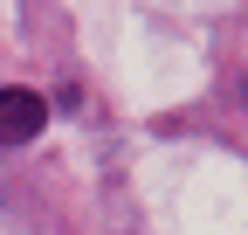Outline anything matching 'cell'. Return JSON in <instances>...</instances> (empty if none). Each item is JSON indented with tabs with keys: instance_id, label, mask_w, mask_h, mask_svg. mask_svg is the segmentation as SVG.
Segmentation results:
<instances>
[{
	"instance_id": "obj_1",
	"label": "cell",
	"mask_w": 248,
	"mask_h": 235,
	"mask_svg": "<svg viewBox=\"0 0 248 235\" xmlns=\"http://www.w3.org/2000/svg\"><path fill=\"white\" fill-rule=\"evenodd\" d=\"M48 125V104L35 90H0V145H28V138H42Z\"/></svg>"
},
{
	"instance_id": "obj_2",
	"label": "cell",
	"mask_w": 248,
	"mask_h": 235,
	"mask_svg": "<svg viewBox=\"0 0 248 235\" xmlns=\"http://www.w3.org/2000/svg\"><path fill=\"white\" fill-rule=\"evenodd\" d=\"M241 97H248V83H241Z\"/></svg>"
}]
</instances>
